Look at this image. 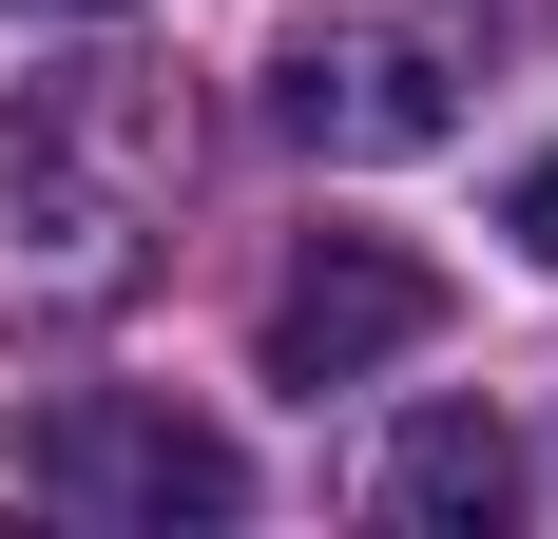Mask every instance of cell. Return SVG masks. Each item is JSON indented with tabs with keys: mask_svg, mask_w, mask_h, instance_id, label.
<instances>
[{
	"mask_svg": "<svg viewBox=\"0 0 558 539\" xmlns=\"http://www.w3.org/2000/svg\"><path fill=\"white\" fill-rule=\"evenodd\" d=\"M386 501H404V520H424V539H482V520H501V501H520V443L482 424V405H424V424L386 443Z\"/></svg>",
	"mask_w": 558,
	"mask_h": 539,
	"instance_id": "obj_4",
	"label": "cell"
},
{
	"mask_svg": "<svg viewBox=\"0 0 558 539\" xmlns=\"http://www.w3.org/2000/svg\"><path fill=\"white\" fill-rule=\"evenodd\" d=\"M444 327V270L424 251H386V231H308V251L270 270V385H366V367H404Z\"/></svg>",
	"mask_w": 558,
	"mask_h": 539,
	"instance_id": "obj_2",
	"label": "cell"
},
{
	"mask_svg": "<svg viewBox=\"0 0 558 539\" xmlns=\"http://www.w3.org/2000/svg\"><path fill=\"white\" fill-rule=\"evenodd\" d=\"M77 20H116V0H77Z\"/></svg>",
	"mask_w": 558,
	"mask_h": 539,
	"instance_id": "obj_6",
	"label": "cell"
},
{
	"mask_svg": "<svg viewBox=\"0 0 558 539\" xmlns=\"http://www.w3.org/2000/svg\"><path fill=\"white\" fill-rule=\"evenodd\" d=\"M20 463H39V501H77V520H231V501H251L231 443L173 424V405H135V385H77Z\"/></svg>",
	"mask_w": 558,
	"mask_h": 539,
	"instance_id": "obj_3",
	"label": "cell"
},
{
	"mask_svg": "<svg viewBox=\"0 0 558 539\" xmlns=\"http://www.w3.org/2000/svg\"><path fill=\"white\" fill-rule=\"evenodd\" d=\"M482 97V0H308L270 58V116L308 155H424Z\"/></svg>",
	"mask_w": 558,
	"mask_h": 539,
	"instance_id": "obj_1",
	"label": "cell"
},
{
	"mask_svg": "<svg viewBox=\"0 0 558 539\" xmlns=\"http://www.w3.org/2000/svg\"><path fill=\"white\" fill-rule=\"evenodd\" d=\"M520 251H539V270H558V155H539V173H520Z\"/></svg>",
	"mask_w": 558,
	"mask_h": 539,
	"instance_id": "obj_5",
	"label": "cell"
}]
</instances>
